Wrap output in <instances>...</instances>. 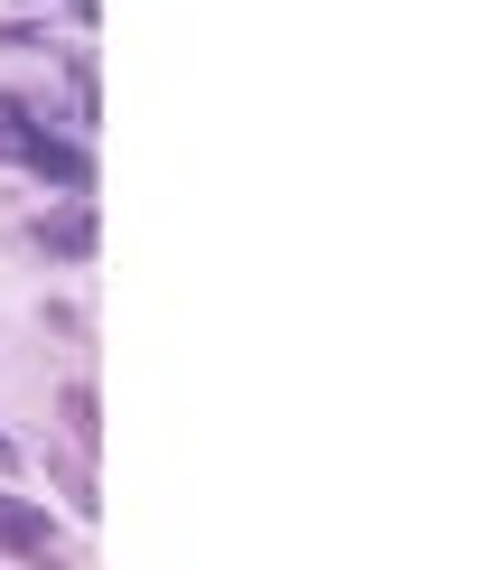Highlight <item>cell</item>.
I'll return each mask as SVG.
<instances>
[{
    "mask_svg": "<svg viewBox=\"0 0 495 570\" xmlns=\"http://www.w3.org/2000/svg\"><path fill=\"white\" fill-rule=\"evenodd\" d=\"M0 159H19V169L57 178L66 197H85V187H93V159L76 150V140H57V131H47L29 104H19V94H0Z\"/></svg>",
    "mask_w": 495,
    "mask_h": 570,
    "instance_id": "6da1fadb",
    "label": "cell"
},
{
    "mask_svg": "<svg viewBox=\"0 0 495 570\" xmlns=\"http://www.w3.org/2000/svg\"><path fill=\"white\" fill-rule=\"evenodd\" d=\"M0 552H19V561H38V570H57V561H66V542H57V524H47L38 505H10V495H0Z\"/></svg>",
    "mask_w": 495,
    "mask_h": 570,
    "instance_id": "7a4b0ae2",
    "label": "cell"
},
{
    "mask_svg": "<svg viewBox=\"0 0 495 570\" xmlns=\"http://www.w3.org/2000/svg\"><path fill=\"white\" fill-rule=\"evenodd\" d=\"M29 244L47 253V263H85V253H93V206L76 197L66 216H38V225H29Z\"/></svg>",
    "mask_w": 495,
    "mask_h": 570,
    "instance_id": "3957f363",
    "label": "cell"
},
{
    "mask_svg": "<svg viewBox=\"0 0 495 570\" xmlns=\"http://www.w3.org/2000/svg\"><path fill=\"white\" fill-rule=\"evenodd\" d=\"M66 431L93 440V384H66Z\"/></svg>",
    "mask_w": 495,
    "mask_h": 570,
    "instance_id": "277c9868",
    "label": "cell"
},
{
    "mask_svg": "<svg viewBox=\"0 0 495 570\" xmlns=\"http://www.w3.org/2000/svg\"><path fill=\"white\" fill-rule=\"evenodd\" d=\"M47 10H66V19H93V0H47Z\"/></svg>",
    "mask_w": 495,
    "mask_h": 570,
    "instance_id": "5b68a950",
    "label": "cell"
},
{
    "mask_svg": "<svg viewBox=\"0 0 495 570\" xmlns=\"http://www.w3.org/2000/svg\"><path fill=\"white\" fill-rule=\"evenodd\" d=\"M10 468H19V449H10V440H0V478H10Z\"/></svg>",
    "mask_w": 495,
    "mask_h": 570,
    "instance_id": "8992f818",
    "label": "cell"
}]
</instances>
